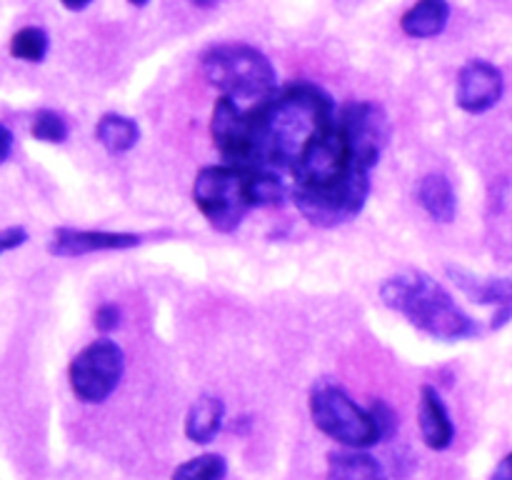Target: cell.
<instances>
[{"mask_svg":"<svg viewBox=\"0 0 512 480\" xmlns=\"http://www.w3.org/2000/svg\"><path fill=\"white\" fill-rule=\"evenodd\" d=\"M338 105L320 85L293 80L278 85L250 110L238 100H215L210 133L228 165L243 170L290 173L310 140L335 120Z\"/></svg>","mask_w":512,"mask_h":480,"instance_id":"6da1fadb","label":"cell"},{"mask_svg":"<svg viewBox=\"0 0 512 480\" xmlns=\"http://www.w3.org/2000/svg\"><path fill=\"white\" fill-rule=\"evenodd\" d=\"M380 298L388 308L403 313L410 323L445 343L478 338L480 323L458 308L453 295L420 270H400L380 285Z\"/></svg>","mask_w":512,"mask_h":480,"instance_id":"7a4b0ae2","label":"cell"},{"mask_svg":"<svg viewBox=\"0 0 512 480\" xmlns=\"http://www.w3.org/2000/svg\"><path fill=\"white\" fill-rule=\"evenodd\" d=\"M200 65L205 80L233 100H263L278 88L273 63L253 45H213L203 53Z\"/></svg>","mask_w":512,"mask_h":480,"instance_id":"3957f363","label":"cell"},{"mask_svg":"<svg viewBox=\"0 0 512 480\" xmlns=\"http://www.w3.org/2000/svg\"><path fill=\"white\" fill-rule=\"evenodd\" d=\"M310 415L320 433L328 438L338 440L340 445L348 448H373V445L383 443L378 423H375L373 413L360 408L343 385L333 383V380H320L310 390Z\"/></svg>","mask_w":512,"mask_h":480,"instance_id":"277c9868","label":"cell"},{"mask_svg":"<svg viewBox=\"0 0 512 480\" xmlns=\"http://www.w3.org/2000/svg\"><path fill=\"white\" fill-rule=\"evenodd\" d=\"M193 200L218 233H233L253 210L248 195V170L235 165H208L195 175Z\"/></svg>","mask_w":512,"mask_h":480,"instance_id":"5b68a950","label":"cell"},{"mask_svg":"<svg viewBox=\"0 0 512 480\" xmlns=\"http://www.w3.org/2000/svg\"><path fill=\"white\" fill-rule=\"evenodd\" d=\"M125 370V355L118 343L100 338L85 345L68 368L70 388L83 403H103L118 388Z\"/></svg>","mask_w":512,"mask_h":480,"instance_id":"8992f818","label":"cell"},{"mask_svg":"<svg viewBox=\"0 0 512 480\" xmlns=\"http://www.w3.org/2000/svg\"><path fill=\"white\" fill-rule=\"evenodd\" d=\"M335 120H338L345 140H348L350 148H353L355 158H358L365 168L373 170L390 140V120L388 113L383 110V105L370 103V100L343 103L338 105Z\"/></svg>","mask_w":512,"mask_h":480,"instance_id":"52a82bcc","label":"cell"},{"mask_svg":"<svg viewBox=\"0 0 512 480\" xmlns=\"http://www.w3.org/2000/svg\"><path fill=\"white\" fill-rule=\"evenodd\" d=\"M368 195L370 183H353L325 190L290 188V198L298 205L303 218L318 228H335V225L353 220L363 210Z\"/></svg>","mask_w":512,"mask_h":480,"instance_id":"ba28073f","label":"cell"},{"mask_svg":"<svg viewBox=\"0 0 512 480\" xmlns=\"http://www.w3.org/2000/svg\"><path fill=\"white\" fill-rule=\"evenodd\" d=\"M503 90V73L493 63H488V60H470V63L460 68L455 100H458V105L465 113H488L503 98Z\"/></svg>","mask_w":512,"mask_h":480,"instance_id":"9c48e42d","label":"cell"},{"mask_svg":"<svg viewBox=\"0 0 512 480\" xmlns=\"http://www.w3.org/2000/svg\"><path fill=\"white\" fill-rule=\"evenodd\" d=\"M143 243L135 233H113V230H75L58 228L53 233L48 250L60 258H75V255L103 253V250H128Z\"/></svg>","mask_w":512,"mask_h":480,"instance_id":"30bf717a","label":"cell"},{"mask_svg":"<svg viewBox=\"0 0 512 480\" xmlns=\"http://www.w3.org/2000/svg\"><path fill=\"white\" fill-rule=\"evenodd\" d=\"M420 433L430 450H445L455 438V425L450 420L448 405L435 385H423L420 390Z\"/></svg>","mask_w":512,"mask_h":480,"instance_id":"8fae6325","label":"cell"},{"mask_svg":"<svg viewBox=\"0 0 512 480\" xmlns=\"http://www.w3.org/2000/svg\"><path fill=\"white\" fill-rule=\"evenodd\" d=\"M450 20L448 0H418L400 18V28L410 38H435L445 30Z\"/></svg>","mask_w":512,"mask_h":480,"instance_id":"7c38bea8","label":"cell"},{"mask_svg":"<svg viewBox=\"0 0 512 480\" xmlns=\"http://www.w3.org/2000/svg\"><path fill=\"white\" fill-rule=\"evenodd\" d=\"M223 418V400L213 398V395H203V398H198L190 405L188 418H185V435H188V440H193L198 445L213 443L215 435L223 428Z\"/></svg>","mask_w":512,"mask_h":480,"instance_id":"4fadbf2b","label":"cell"},{"mask_svg":"<svg viewBox=\"0 0 512 480\" xmlns=\"http://www.w3.org/2000/svg\"><path fill=\"white\" fill-rule=\"evenodd\" d=\"M418 200L425 213L438 223H453L458 213V198H455L453 183L440 173H428L418 183Z\"/></svg>","mask_w":512,"mask_h":480,"instance_id":"5bb4252c","label":"cell"},{"mask_svg":"<svg viewBox=\"0 0 512 480\" xmlns=\"http://www.w3.org/2000/svg\"><path fill=\"white\" fill-rule=\"evenodd\" d=\"M328 478L330 480H388L383 465L370 453L358 448L338 450L328 458Z\"/></svg>","mask_w":512,"mask_h":480,"instance_id":"9a60e30c","label":"cell"},{"mask_svg":"<svg viewBox=\"0 0 512 480\" xmlns=\"http://www.w3.org/2000/svg\"><path fill=\"white\" fill-rule=\"evenodd\" d=\"M448 275L470 300L480 305H500L512 300V280L503 278H478L473 273L448 265Z\"/></svg>","mask_w":512,"mask_h":480,"instance_id":"2e32d148","label":"cell"},{"mask_svg":"<svg viewBox=\"0 0 512 480\" xmlns=\"http://www.w3.org/2000/svg\"><path fill=\"white\" fill-rule=\"evenodd\" d=\"M100 145H103L108 153H128L135 143L140 140V128L135 120L125 118L118 113H105L98 120V128H95Z\"/></svg>","mask_w":512,"mask_h":480,"instance_id":"e0dca14e","label":"cell"},{"mask_svg":"<svg viewBox=\"0 0 512 480\" xmlns=\"http://www.w3.org/2000/svg\"><path fill=\"white\" fill-rule=\"evenodd\" d=\"M225 473H228V463L223 455L205 453L178 465L170 480H223Z\"/></svg>","mask_w":512,"mask_h":480,"instance_id":"ac0fdd59","label":"cell"},{"mask_svg":"<svg viewBox=\"0 0 512 480\" xmlns=\"http://www.w3.org/2000/svg\"><path fill=\"white\" fill-rule=\"evenodd\" d=\"M48 53V35L43 28H23L10 38V55L28 63H40Z\"/></svg>","mask_w":512,"mask_h":480,"instance_id":"d6986e66","label":"cell"},{"mask_svg":"<svg viewBox=\"0 0 512 480\" xmlns=\"http://www.w3.org/2000/svg\"><path fill=\"white\" fill-rule=\"evenodd\" d=\"M30 133H33L35 140H43V143H65L68 125L55 110H38L33 125H30Z\"/></svg>","mask_w":512,"mask_h":480,"instance_id":"ffe728a7","label":"cell"},{"mask_svg":"<svg viewBox=\"0 0 512 480\" xmlns=\"http://www.w3.org/2000/svg\"><path fill=\"white\" fill-rule=\"evenodd\" d=\"M370 413H373L375 423H378L383 440L393 438L395 430H398V415H395V410L390 408L388 403H383V400H375V403L370 405Z\"/></svg>","mask_w":512,"mask_h":480,"instance_id":"44dd1931","label":"cell"},{"mask_svg":"<svg viewBox=\"0 0 512 480\" xmlns=\"http://www.w3.org/2000/svg\"><path fill=\"white\" fill-rule=\"evenodd\" d=\"M120 320H123V313H120V308L115 303L98 305V310L93 313V323L100 333H110V330H115L120 325Z\"/></svg>","mask_w":512,"mask_h":480,"instance_id":"7402d4cb","label":"cell"},{"mask_svg":"<svg viewBox=\"0 0 512 480\" xmlns=\"http://www.w3.org/2000/svg\"><path fill=\"white\" fill-rule=\"evenodd\" d=\"M25 240H28V233H25V228H20V225H13V228L0 230V253H5V250L20 248Z\"/></svg>","mask_w":512,"mask_h":480,"instance_id":"603a6c76","label":"cell"},{"mask_svg":"<svg viewBox=\"0 0 512 480\" xmlns=\"http://www.w3.org/2000/svg\"><path fill=\"white\" fill-rule=\"evenodd\" d=\"M510 318H512V300H508V303H500V305H498V310H495L493 323H490V328H493V330L503 328V325H508Z\"/></svg>","mask_w":512,"mask_h":480,"instance_id":"cb8c5ba5","label":"cell"},{"mask_svg":"<svg viewBox=\"0 0 512 480\" xmlns=\"http://www.w3.org/2000/svg\"><path fill=\"white\" fill-rule=\"evenodd\" d=\"M10 153H13V133L0 123V163H5Z\"/></svg>","mask_w":512,"mask_h":480,"instance_id":"d4e9b609","label":"cell"},{"mask_svg":"<svg viewBox=\"0 0 512 480\" xmlns=\"http://www.w3.org/2000/svg\"><path fill=\"white\" fill-rule=\"evenodd\" d=\"M490 480H512V453L505 455V458L495 465Z\"/></svg>","mask_w":512,"mask_h":480,"instance_id":"484cf974","label":"cell"},{"mask_svg":"<svg viewBox=\"0 0 512 480\" xmlns=\"http://www.w3.org/2000/svg\"><path fill=\"white\" fill-rule=\"evenodd\" d=\"M60 3H63L68 10H83V8H88L93 0H60Z\"/></svg>","mask_w":512,"mask_h":480,"instance_id":"4316f807","label":"cell"},{"mask_svg":"<svg viewBox=\"0 0 512 480\" xmlns=\"http://www.w3.org/2000/svg\"><path fill=\"white\" fill-rule=\"evenodd\" d=\"M193 5H198V8H215V5L220 3V0H190Z\"/></svg>","mask_w":512,"mask_h":480,"instance_id":"83f0119b","label":"cell"},{"mask_svg":"<svg viewBox=\"0 0 512 480\" xmlns=\"http://www.w3.org/2000/svg\"><path fill=\"white\" fill-rule=\"evenodd\" d=\"M130 5H135V8H145V5L150 3V0H128Z\"/></svg>","mask_w":512,"mask_h":480,"instance_id":"f1b7e54d","label":"cell"}]
</instances>
